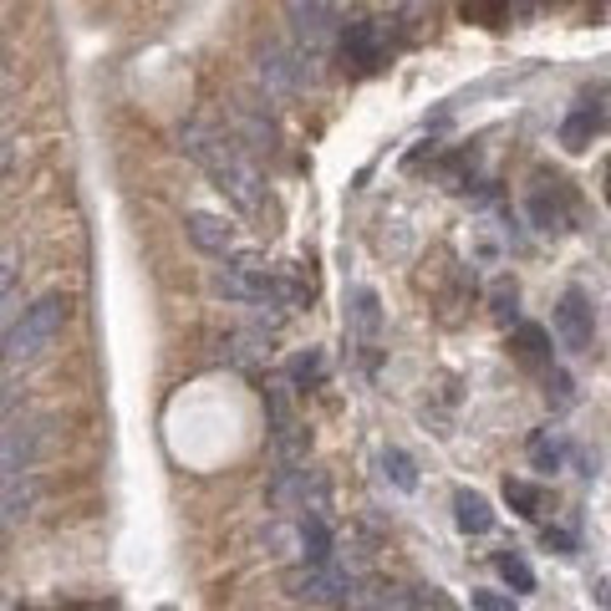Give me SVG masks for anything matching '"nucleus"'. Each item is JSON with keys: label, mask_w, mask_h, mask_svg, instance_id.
Masks as SVG:
<instances>
[{"label": "nucleus", "mask_w": 611, "mask_h": 611, "mask_svg": "<svg viewBox=\"0 0 611 611\" xmlns=\"http://www.w3.org/2000/svg\"><path fill=\"white\" fill-rule=\"evenodd\" d=\"M285 16L296 21V31L306 36V41H321V36L331 31V16H336V11H331V5H291Z\"/></svg>", "instance_id": "17"}, {"label": "nucleus", "mask_w": 611, "mask_h": 611, "mask_svg": "<svg viewBox=\"0 0 611 611\" xmlns=\"http://www.w3.org/2000/svg\"><path fill=\"white\" fill-rule=\"evenodd\" d=\"M556 336L565 342V352H591L596 342V321H591V301L581 296L576 285L561 296V306H556Z\"/></svg>", "instance_id": "8"}, {"label": "nucleus", "mask_w": 611, "mask_h": 611, "mask_svg": "<svg viewBox=\"0 0 611 611\" xmlns=\"http://www.w3.org/2000/svg\"><path fill=\"white\" fill-rule=\"evenodd\" d=\"M291 382H301V387L321 382V352H301V357H291Z\"/></svg>", "instance_id": "24"}, {"label": "nucleus", "mask_w": 611, "mask_h": 611, "mask_svg": "<svg viewBox=\"0 0 611 611\" xmlns=\"http://www.w3.org/2000/svg\"><path fill=\"white\" fill-rule=\"evenodd\" d=\"M505 499H510L525 520H535V514H540V489H535V484H525V480H505Z\"/></svg>", "instance_id": "20"}, {"label": "nucleus", "mask_w": 611, "mask_h": 611, "mask_svg": "<svg viewBox=\"0 0 611 611\" xmlns=\"http://www.w3.org/2000/svg\"><path fill=\"white\" fill-rule=\"evenodd\" d=\"M183 230H189V240H194L204 255H219V260H230L234 255V225H225V219L209 215V209H194Z\"/></svg>", "instance_id": "11"}, {"label": "nucleus", "mask_w": 611, "mask_h": 611, "mask_svg": "<svg viewBox=\"0 0 611 611\" xmlns=\"http://www.w3.org/2000/svg\"><path fill=\"white\" fill-rule=\"evenodd\" d=\"M11 285H16V250H0V301L11 296Z\"/></svg>", "instance_id": "26"}, {"label": "nucleus", "mask_w": 611, "mask_h": 611, "mask_svg": "<svg viewBox=\"0 0 611 611\" xmlns=\"http://www.w3.org/2000/svg\"><path fill=\"white\" fill-rule=\"evenodd\" d=\"M611 128V113H596V107H576V113L561 123V143L571 153H586L591 149V138L596 132H607Z\"/></svg>", "instance_id": "14"}, {"label": "nucleus", "mask_w": 611, "mask_h": 611, "mask_svg": "<svg viewBox=\"0 0 611 611\" xmlns=\"http://www.w3.org/2000/svg\"><path fill=\"white\" fill-rule=\"evenodd\" d=\"M607 199H611V158H607Z\"/></svg>", "instance_id": "31"}, {"label": "nucleus", "mask_w": 611, "mask_h": 611, "mask_svg": "<svg viewBox=\"0 0 611 611\" xmlns=\"http://www.w3.org/2000/svg\"><path fill=\"white\" fill-rule=\"evenodd\" d=\"M234 117H240V128H245L255 143H265V149L276 143V123H270V117H260L255 107H250V102H240V107H234Z\"/></svg>", "instance_id": "21"}, {"label": "nucleus", "mask_w": 611, "mask_h": 611, "mask_svg": "<svg viewBox=\"0 0 611 611\" xmlns=\"http://www.w3.org/2000/svg\"><path fill=\"white\" fill-rule=\"evenodd\" d=\"M514 357H520V367H530V372H550V331L535 327V321H520L510 336Z\"/></svg>", "instance_id": "13"}, {"label": "nucleus", "mask_w": 611, "mask_h": 611, "mask_svg": "<svg viewBox=\"0 0 611 611\" xmlns=\"http://www.w3.org/2000/svg\"><path fill=\"white\" fill-rule=\"evenodd\" d=\"M179 149L189 153V158H194L209 179H215V189L230 199L240 215H260L265 179H260V168H255V158L234 143L230 132H219L215 123H183V128H179Z\"/></svg>", "instance_id": "1"}, {"label": "nucleus", "mask_w": 611, "mask_h": 611, "mask_svg": "<svg viewBox=\"0 0 611 611\" xmlns=\"http://www.w3.org/2000/svg\"><path fill=\"white\" fill-rule=\"evenodd\" d=\"M285 591L296 601H331V607H347L357 596V576L342 561L331 565H291L285 571Z\"/></svg>", "instance_id": "5"}, {"label": "nucleus", "mask_w": 611, "mask_h": 611, "mask_svg": "<svg viewBox=\"0 0 611 611\" xmlns=\"http://www.w3.org/2000/svg\"><path fill=\"white\" fill-rule=\"evenodd\" d=\"M382 469H387V474H393V484H397V489H418L413 459H408V454H403V448H387V454H382Z\"/></svg>", "instance_id": "22"}, {"label": "nucleus", "mask_w": 611, "mask_h": 611, "mask_svg": "<svg viewBox=\"0 0 611 611\" xmlns=\"http://www.w3.org/2000/svg\"><path fill=\"white\" fill-rule=\"evenodd\" d=\"M474 611H514V601H505L499 591H474Z\"/></svg>", "instance_id": "28"}, {"label": "nucleus", "mask_w": 611, "mask_h": 611, "mask_svg": "<svg viewBox=\"0 0 611 611\" xmlns=\"http://www.w3.org/2000/svg\"><path fill=\"white\" fill-rule=\"evenodd\" d=\"M36 448H41L36 423H5L0 429V480H21V469L36 463Z\"/></svg>", "instance_id": "9"}, {"label": "nucleus", "mask_w": 611, "mask_h": 611, "mask_svg": "<svg viewBox=\"0 0 611 611\" xmlns=\"http://www.w3.org/2000/svg\"><path fill=\"white\" fill-rule=\"evenodd\" d=\"M336 47H342V62L352 72H378L382 66V26L372 16H352L336 36Z\"/></svg>", "instance_id": "7"}, {"label": "nucleus", "mask_w": 611, "mask_h": 611, "mask_svg": "<svg viewBox=\"0 0 611 611\" xmlns=\"http://www.w3.org/2000/svg\"><path fill=\"white\" fill-rule=\"evenodd\" d=\"M546 393H550V397H556V403H561V408H565V403H571V378L550 367V372H546Z\"/></svg>", "instance_id": "27"}, {"label": "nucleus", "mask_w": 611, "mask_h": 611, "mask_svg": "<svg viewBox=\"0 0 611 611\" xmlns=\"http://www.w3.org/2000/svg\"><path fill=\"white\" fill-rule=\"evenodd\" d=\"M525 209H530V219L540 225V230H556V234H565V230H576V215H581V199H576V189L565 179H535V189H530V199H525Z\"/></svg>", "instance_id": "6"}, {"label": "nucleus", "mask_w": 611, "mask_h": 611, "mask_svg": "<svg viewBox=\"0 0 611 611\" xmlns=\"http://www.w3.org/2000/svg\"><path fill=\"white\" fill-rule=\"evenodd\" d=\"M215 291H225L230 301H245V306H276V270L260 255L240 250L215 270Z\"/></svg>", "instance_id": "3"}, {"label": "nucleus", "mask_w": 611, "mask_h": 611, "mask_svg": "<svg viewBox=\"0 0 611 611\" xmlns=\"http://www.w3.org/2000/svg\"><path fill=\"white\" fill-rule=\"evenodd\" d=\"M561 459H565V438L561 433H550V429H540L535 433V438H530V463H535V469H561Z\"/></svg>", "instance_id": "18"}, {"label": "nucleus", "mask_w": 611, "mask_h": 611, "mask_svg": "<svg viewBox=\"0 0 611 611\" xmlns=\"http://www.w3.org/2000/svg\"><path fill=\"white\" fill-rule=\"evenodd\" d=\"M454 520H459L463 535H484V530H495V510H489V499L474 495V489H459V495H454Z\"/></svg>", "instance_id": "16"}, {"label": "nucleus", "mask_w": 611, "mask_h": 611, "mask_svg": "<svg viewBox=\"0 0 611 611\" xmlns=\"http://www.w3.org/2000/svg\"><path fill=\"white\" fill-rule=\"evenodd\" d=\"M265 413H270V448H276L281 469H296L306 459L311 438L291 413V382H265Z\"/></svg>", "instance_id": "4"}, {"label": "nucleus", "mask_w": 611, "mask_h": 611, "mask_svg": "<svg viewBox=\"0 0 611 611\" xmlns=\"http://www.w3.org/2000/svg\"><path fill=\"white\" fill-rule=\"evenodd\" d=\"M36 495H41V484L31 480V474H21V480H5L0 484V535L11 525H21L26 514H31Z\"/></svg>", "instance_id": "12"}, {"label": "nucleus", "mask_w": 611, "mask_h": 611, "mask_svg": "<svg viewBox=\"0 0 611 611\" xmlns=\"http://www.w3.org/2000/svg\"><path fill=\"white\" fill-rule=\"evenodd\" d=\"M514 301H520L514 281H499L495 285V316H499V321H514Z\"/></svg>", "instance_id": "25"}, {"label": "nucleus", "mask_w": 611, "mask_h": 611, "mask_svg": "<svg viewBox=\"0 0 611 611\" xmlns=\"http://www.w3.org/2000/svg\"><path fill=\"white\" fill-rule=\"evenodd\" d=\"M0 429H5V403H0Z\"/></svg>", "instance_id": "32"}, {"label": "nucleus", "mask_w": 611, "mask_h": 611, "mask_svg": "<svg viewBox=\"0 0 611 611\" xmlns=\"http://www.w3.org/2000/svg\"><path fill=\"white\" fill-rule=\"evenodd\" d=\"M546 546H556V550H561V556H571V546H576V540H571L565 530H546Z\"/></svg>", "instance_id": "29"}, {"label": "nucleus", "mask_w": 611, "mask_h": 611, "mask_svg": "<svg viewBox=\"0 0 611 611\" xmlns=\"http://www.w3.org/2000/svg\"><path fill=\"white\" fill-rule=\"evenodd\" d=\"M301 550H306V565H331L336 561V540L321 514H301Z\"/></svg>", "instance_id": "15"}, {"label": "nucleus", "mask_w": 611, "mask_h": 611, "mask_svg": "<svg viewBox=\"0 0 611 611\" xmlns=\"http://www.w3.org/2000/svg\"><path fill=\"white\" fill-rule=\"evenodd\" d=\"M5 164H11V149H5V143H0V174H5Z\"/></svg>", "instance_id": "30"}, {"label": "nucleus", "mask_w": 611, "mask_h": 611, "mask_svg": "<svg viewBox=\"0 0 611 611\" xmlns=\"http://www.w3.org/2000/svg\"><path fill=\"white\" fill-rule=\"evenodd\" d=\"M311 56H301V51H265L260 56V82L270 92H296L301 82H311Z\"/></svg>", "instance_id": "10"}, {"label": "nucleus", "mask_w": 611, "mask_h": 611, "mask_svg": "<svg viewBox=\"0 0 611 611\" xmlns=\"http://www.w3.org/2000/svg\"><path fill=\"white\" fill-rule=\"evenodd\" d=\"M499 576L510 581L514 591H535V571H530L520 556H499Z\"/></svg>", "instance_id": "23"}, {"label": "nucleus", "mask_w": 611, "mask_h": 611, "mask_svg": "<svg viewBox=\"0 0 611 611\" xmlns=\"http://www.w3.org/2000/svg\"><path fill=\"white\" fill-rule=\"evenodd\" d=\"M66 327V296H56V291H47V296H36L26 311H21V321L11 331H5V347H0V367L5 372H21V367H31L41 352L56 342V331Z\"/></svg>", "instance_id": "2"}, {"label": "nucleus", "mask_w": 611, "mask_h": 611, "mask_svg": "<svg viewBox=\"0 0 611 611\" xmlns=\"http://www.w3.org/2000/svg\"><path fill=\"white\" fill-rule=\"evenodd\" d=\"M352 321H357V336H362V347H372V342H378V327H382V311H378V296H372V291H357Z\"/></svg>", "instance_id": "19"}]
</instances>
